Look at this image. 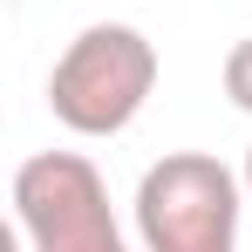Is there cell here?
<instances>
[{
	"instance_id": "obj_1",
	"label": "cell",
	"mask_w": 252,
	"mask_h": 252,
	"mask_svg": "<svg viewBox=\"0 0 252 252\" xmlns=\"http://www.w3.org/2000/svg\"><path fill=\"white\" fill-rule=\"evenodd\" d=\"M157 89V41L129 21H89L48 68V116L68 136H123Z\"/></svg>"
},
{
	"instance_id": "obj_2",
	"label": "cell",
	"mask_w": 252,
	"mask_h": 252,
	"mask_svg": "<svg viewBox=\"0 0 252 252\" xmlns=\"http://www.w3.org/2000/svg\"><path fill=\"white\" fill-rule=\"evenodd\" d=\"M129 211L143 252H239L246 177L211 150H164L136 177Z\"/></svg>"
},
{
	"instance_id": "obj_3",
	"label": "cell",
	"mask_w": 252,
	"mask_h": 252,
	"mask_svg": "<svg viewBox=\"0 0 252 252\" xmlns=\"http://www.w3.org/2000/svg\"><path fill=\"white\" fill-rule=\"evenodd\" d=\"M14 218L28 252H129L109 184L82 150H34L14 170Z\"/></svg>"
},
{
	"instance_id": "obj_4",
	"label": "cell",
	"mask_w": 252,
	"mask_h": 252,
	"mask_svg": "<svg viewBox=\"0 0 252 252\" xmlns=\"http://www.w3.org/2000/svg\"><path fill=\"white\" fill-rule=\"evenodd\" d=\"M218 75H225V95H232V109H246V116H252V34L225 48V68H218Z\"/></svg>"
},
{
	"instance_id": "obj_5",
	"label": "cell",
	"mask_w": 252,
	"mask_h": 252,
	"mask_svg": "<svg viewBox=\"0 0 252 252\" xmlns=\"http://www.w3.org/2000/svg\"><path fill=\"white\" fill-rule=\"evenodd\" d=\"M239 177H246V198H252V150H246V170H239Z\"/></svg>"
}]
</instances>
